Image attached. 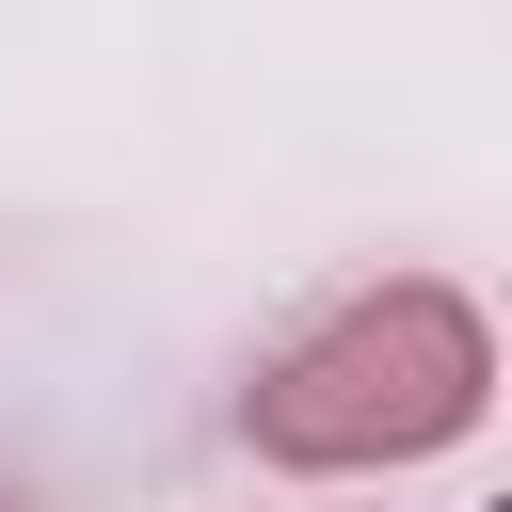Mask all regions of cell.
I'll list each match as a JSON object with an SVG mask.
<instances>
[{"instance_id":"obj_1","label":"cell","mask_w":512,"mask_h":512,"mask_svg":"<svg viewBox=\"0 0 512 512\" xmlns=\"http://www.w3.org/2000/svg\"><path fill=\"white\" fill-rule=\"evenodd\" d=\"M496 400V320L448 272H384L352 304H320L256 384H240V448L304 464V480H368V464H432L464 448Z\"/></svg>"}]
</instances>
